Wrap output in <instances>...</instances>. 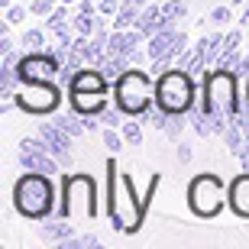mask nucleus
<instances>
[{
  "mask_svg": "<svg viewBox=\"0 0 249 249\" xmlns=\"http://www.w3.org/2000/svg\"><path fill=\"white\" fill-rule=\"evenodd\" d=\"M136 3H139V7H146V3H152V0H136Z\"/></svg>",
  "mask_w": 249,
  "mask_h": 249,
  "instance_id": "58836bf2",
  "label": "nucleus"
},
{
  "mask_svg": "<svg viewBox=\"0 0 249 249\" xmlns=\"http://www.w3.org/2000/svg\"><path fill=\"white\" fill-rule=\"evenodd\" d=\"M58 71H62V62H58L52 52H23V58L17 62V74L19 81H58Z\"/></svg>",
  "mask_w": 249,
  "mask_h": 249,
  "instance_id": "1a4fd4ad",
  "label": "nucleus"
},
{
  "mask_svg": "<svg viewBox=\"0 0 249 249\" xmlns=\"http://www.w3.org/2000/svg\"><path fill=\"white\" fill-rule=\"evenodd\" d=\"M223 49H243V26L240 23L223 33Z\"/></svg>",
  "mask_w": 249,
  "mask_h": 249,
  "instance_id": "2f4dec72",
  "label": "nucleus"
},
{
  "mask_svg": "<svg viewBox=\"0 0 249 249\" xmlns=\"http://www.w3.org/2000/svg\"><path fill=\"white\" fill-rule=\"evenodd\" d=\"M142 42H146V36H142L136 26L133 29H113L110 33V52L113 55H129V52L139 49Z\"/></svg>",
  "mask_w": 249,
  "mask_h": 249,
  "instance_id": "2eb2a0df",
  "label": "nucleus"
},
{
  "mask_svg": "<svg viewBox=\"0 0 249 249\" xmlns=\"http://www.w3.org/2000/svg\"><path fill=\"white\" fill-rule=\"evenodd\" d=\"M246 52H249V42H246Z\"/></svg>",
  "mask_w": 249,
  "mask_h": 249,
  "instance_id": "ea45409f",
  "label": "nucleus"
},
{
  "mask_svg": "<svg viewBox=\"0 0 249 249\" xmlns=\"http://www.w3.org/2000/svg\"><path fill=\"white\" fill-rule=\"evenodd\" d=\"M10 23V26H17V23H23V19H26V3H23V0H17V3H10L7 7V17H3Z\"/></svg>",
  "mask_w": 249,
  "mask_h": 249,
  "instance_id": "473e14b6",
  "label": "nucleus"
},
{
  "mask_svg": "<svg viewBox=\"0 0 249 249\" xmlns=\"http://www.w3.org/2000/svg\"><path fill=\"white\" fill-rule=\"evenodd\" d=\"M101 123H104V126H113V129H120L123 123H126V113H123L120 107H117V104H113V107L107 104V107L101 110Z\"/></svg>",
  "mask_w": 249,
  "mask_h": 249,
  "instance_id": "cd10ccee",
  "label": "nucleus"
},
{
  "mask_svg": "<svg viewBox=\"0 0 249 249\" xmlns=\"http://www.w3.org/2000/svg\"><path fill=\"white\" fill-rule=\"evenodd\" d=\"M201 97L194 74L185 68H168L165 74L156 78V104L168 113H188L194 107V101Z\"/></svg>",
  "mask_w": 249,
  "mask_h": 249,
  "instance_id": "39448f33",
  "label": "nucleus"
},
{
  "mask_svg": "<svg viewBox=\"0 0 249 249\" xmlns=\"http://www.w3.org/2000/svg\"><path fill=\"white\" fill-rule=\"evenodd\" d=\"M207 23L211 26H230L233 23V7H213L207 13Z\"/></svg>",
  "mask_w": 249,
  "mask_h": 249,
  "instance_id": "c85d7f7f",
  "label": "nucleus"
},
{
  "mask_svg": "<svg viewBox=\"0 0 249 249\" xmlns=\"http://www.w3.org/2000/svg\"><path fill=\"white\" fill-rule=\"evenodd\" d=\"M113 104H117L126 117H142V113L156 104V78H152V71L126 68V71L113 81Z\"/></svg>",
  "mask_w": 249,
  "mask_h": 249,
  "instance_id": "20e7f679",
  "label": "nucleus"
},
{
  "mask_svg": "<svg viewBox=\"0 0 249 249\" xmlns=\"http://www.w3.org/2000/svg\"><path fill=\"white\" fill-rule=\"evenodd\" d=\"M188 207L194 217L201 220H213L217 213L227 207V188H223L220 175L213 172H201L188 181Z\"/></svg>",
  "mask_w": 249,
  "mask_h": 249,
  "instance_id": "0eeeda50",
  "label": "nucleus"
},
{
  "mask_svg": "<svg viewBox=\"0 0 249 249\" xmlns=\"http://www.w3.org/2000/svg\"><path fill=\"white\" fill-rule=\"evenodd\" d=\"M188 120H191V126H194V133L201 139H207V136H213V129H211V120H207V113L204 110H188Z\"/></svg>",
  "mask_w": 249,
  "mask_h": 249,
  "instance_id": "a878e982",
  "label": "nucleus"
},
{
  "mask_svg": "<svg viewBox=\"0 0 249 249\" xmlns=\"http://www.w3.org/2000/svg\"><path fill=\"white\" fill-rule=\"evenodd\" d=\"M58 249H101V240L94 236V233H84V236H68V240L58 243Z\"/></svg>",
  "mask_w": 249,
  "mask_h": 249,
  "instance_id": "b1692460",
  "label": "nucleus"
},
{
  "mask_svg": "<svg viewBox=\"0 0 249 249\" xmlns=\"http://www.w3.org/2000/svg\"><path fill=\"white\" fill-rule=\"evenodd\" d=\"M58 3H62V0H29V13H33V17H42V19H46L49 13L58 7Z\"/></svg>",
  "mask_w": 249,
  "mask_h": 249,
  "instance_id": "7c9ffc66",
  "label": "nucleus"
},
{
  "mask_svg": "<svg viewBox=\"0 0 249 249\" xmlns=\"http://www.w3.org/2000/svg\"><path fill=\"white\" fill-rule=\"evenodd\" d=\"M101 136H104V149H107L110 156H117V152L126 146L123 133H120V129H113V126H104V129H101Z\"/></svg>",
  "mask_w": 249,
  "mask_h": 249,
  "instance_id": "393cba45",
  "label": "nucleus"
},
{
  "mask_svg": "<svg viewBox=\"0 0 249 249\" xmlns=\"http://www.w3.org/2000/svg\"><path fill=\"white\" fill-rule=\"evenodd\" d=\"M201 110L204 113H227V117H236L243 110L240 101V74L230 71V68H207L201 74Z\"/></svg>",
  "mask_w": 249,
  "mask_h": 249,
  "instance_id": "7ed1b4c3",
  "label": "nucleus"
},
{
  "mask_svg": "<svg viewBox=\"0 0 249 249\" xmlns=\"http://www.w3.org/2000/svg\"><path fill=\"white\" fill-rule=\"evenodd\" d=\"M185 117L188 113H172V120H168V126H165V136L172 139V142H178V139H181V133H185Z\"/></svg>",
  "mask_w": 249,
  "mask_h": 249,
  "instance_id": "c756f323",
  "label": "nucleus"
},
{
  "mask_svg": "<svg viewBox=\"0 0 249 249\" xmlns=\"http://www.w3.org/2000/svg\"><path fill=\"white\" fill-rule=\"evenodd\" d=\"M223 146L230 149V156H240L243 149L249 146L246 133H243V126H240L236 120H230V126H227V133H223Z\"/></svg>",
  "mask_w": 249,
  "mask_h": 249,
  "instance_id": "a211bd4d",
  "label": "nucleus"
},
{
  "mask_svg": "<svg viewBox=\"0 0 249 249\" xmlns=\"http://www.w3.org/2000/svg\"><path fill=\"white\" fill-rule=\"evenodd\" d=\"M178 162H181V165H188V162H191V146H185L181 139H178Z\"/></svg>",
  "mask_w": 249,
  "mask_h": 249,
  "instance_id": "f704fd0d",
  "label": "nucleus"
},
{
  "mask_svg": "<svg viewBox=\"0 0 249 249\" xmlns=\"http://www.w3.org/2000/svg\"><path fill=\"white\" fill-rule=\"evenodd\" d=\"M52 120H55L58 126L65 129V133H71L74 139H81L84 133H88V126H84V117H81V113H74V110H71V113H55Z\"/></svg>",
  "mask_w": 249,
  "mask_h": 249,
  "instance_id": "aec40b11",
  "label": "nucleus"
},
{
  "mask_svg": "<svg viewBox=\"0 0 249 249\" xmlns=\"http://www.w3.org/2000/svg\"><path fill=\"white\" fill-rule=\"evenodd\" d=\"M240 26H243V29L249 26V7H246V10H243V13H240Z\"/></svg>",
  "mask_w": 249,
  "mask_h": 249,
  "instance_id": "c9c22d12",
  "label": "nucleus"
},
{
  "mask_svg": "<svg viewBox=\"0 0 249 249\" xmlns=\"http://www.w3.org/2000/svg\"><path fill=\"white\" fill-rule=\"evenodd\" d=\"M62 94L65 88L58 81H26V84H19L13 107L29 113V117H49V113H58Z\"/></svg>",
  "mask_w": 249,
  "mask_h": 249,
  "instance_id": "6e6552de",
  "label": "nucleus"
},
{
  "mask_svg": "<svg viewBox=\"0 0 249 249\" xmlns=\"http://www.w3.org/2000/svg\"><path fill=\"white\" fill-rule=\"evenodd\" d=\"M39 136L46 139L49 152L58 159V165H62V168H71V165H74V156H71L74 136H71V133H65V129L58 126L55 120H52V123H39Z\"/></svg>",
  "mask_w": 249,
  "mask_h": 249,
  "instance_id": "9d476101",
  "label": "nucleus"
},
{
  "mask_svg": "<svg viewBox=\"0 0 249 249\" xmlns=\"http://www.w3.org/2000/svg\"><path fill=\"white\" fill-rule=\"evenodd\" d=\"M58 197L62 188L55 185V175H42V172H26L13 181V211L33 223H42L46 217L58 211Z\"/></svg>",
  "mask_w": 249,
  "mask_h": 249,
  "instance_id": "f03ea898",
  "label": "nucleus"
},
{
  "mask_svg": "<svg viewBox=\"0 0 249 249\" xmlns=\"http://www.w3.org/2000/svg\"><path fill=\"white\" fill-rule=\"evenodd\" d=\"M139 13H142L139 3H120L117 17L110 19V26L113 29H133V26H136V19H139Z\"/></svg>",
  "mask_w": 249,
  "mask_h": 249,
  "instance_id": "6ab92c4d",
  "label": "nucleus"
},
{
  "mask_svg": "<svg viewBox=\"0 0 249 249\" xmlns=\"http://www.w3.org/2000/svg\"><path fill=\"white\" fill-rule=\"evenodd\" d=\"M227 207H230L240 220H249V172H240L227 185Z\"/></svg>",
  "mask_w": 249,
  "mask_h": 249,
  "instance_id": "ddd939ff",
  "label": "nucleus"
},
{
  "mask_svg": "<svg viewBox=\"0 0 249 249\" xmlns=\"http://www.w3.org/2000/svg\"><path fill=\"white\" fill-rule=\"evenodd\" d=\"M104 181H107V201H104V211H107V217H110L113 230L136 233L139 227H142V220H146V211H149V204H152V197H156V191H159L162 175L149 178L146 194L139 197L136 185H133V175H129V172H120V168H117V159L110 156L107 165H104Z\"/></svg>",
  "mask_w": 249,
  "mask_h": 249,
  "instance_id": "f257e3e1",
  "label": "nucleus"
},
{
  "mask_svg": "<svg viewBox=\"0 0 249 249\" xmlns=\"http://www.w3.org/2000/svg\"><path fill=\"white\" fill-rule=\"evenodd\" d=\"M39 233H42V240H46V243H55V246H58L62 240L74 236V227L68 223V217H55V213H52V217H46V220H42Z\"/></svg>",
  "mask_w": 249,
  "mask_h": 249,
  "instance_id": "dca6fc26",
  "label": "nucleus"
},
{
  "mask_svg": "<svg viewBox=\"0 0 249 249\" xmlns=\"http://www.w3.org/2000/svg\"><path fill=\"white\" fill-rule=\"evenodd\" d=\"M162 13H165L172 23H181L188 17V0H165L162 3Z\"/></svg>",
  "mask_w": 249,
  "mask_h": 249,
  "instance_id": "bb28decb",
  "label": "nucleus"
},
{
  "mask_svg": "<svg viewBox=\"0 0 249 249\" xmlns=\"http://www.w3.org/2000/svg\"><path fill=\"white\" fill-rule=\"evenodd\" d=\"M10 3H17V0H0V7H3V10H7Z\"/></svg>",
  "mask_w": 249,
  "mask_h": 249,
  "instance_id": "e433bc0d",
  "label": "nucleus"
},
{
  "mask_svg": "<svg viewBox=\"0 0 249 249\" xmlns=\"http://www.w3.org/2000/svg\"><path fill=\"white\" fill-rule=\"evenodd\" d=\"M175 42H178V29H159L156 36L146 39L149 58H165V55L175 58Z\"/></svg>",
  "mask_w": 249,
  "mask_h": 249,
  "instance_id": "4468645a",
  "label": "nucleus"
},
{
  "mask_svg": "<svg viewBox=\"0 0 249 249\" xmlns=\"http://www.w3.org/2000/svg\"><path fill=\"white\" fill-rule=\"evenodd\" d=\"M68 97V107L74 113H81V117H101V110L110 104L113 94L107 91H65Z\"/></svg>",
  "mask_w": 249,
  "mask_h": 249,
  "instance_id": "9b49d317",
  "label": "nucleus"
},
{
  "mask_svg": "<svg viewBox=\"0 0 249 249\" xmlns=\"http://www.w3.org/2000/svg\"><path fill=\"white\" fill-rule=\"evenodd\" d=\"M49 46H52V36L46 26H29L19 36V49H26V52H46Z\"/></svg>",
  "mask_w": 249,
  "mask_h": 249,
  "instance_id": "f3484780",
  "label": "nucleus"
},
{
  "mask_svg": "<svg viewBox=\"0 0 249 249\" xmlns=\"http://www.w3.org/2000/svg\"><path fill=\"white\" fill-rule=\"evenodd\" d=\"M97 10H101L107 19L117 17V10H120V0H97Z\"/></svg>",
  "mask_w": 249,
  "mask_h": 249,
  "instance_id": "72a5a7b5",
  "label": "nucleus"
},
{
  "mask_svg": "<svg viewBox=\"0 0 249 249\" xmlns=\"http://www.w3.org/2000/svg\"><path fill=\"white\" fill-rule=\"evenodd\" d=\"M19 165L26 172H42V175H55V178L62 172L58 159L49 149H19Z\"/></svg>",
  "mask_w": 249,
  "mask_h": 249,
  "instance_id": "f8f14e48",
  "label": "nucleus"
},
{
  "mask_svg": "<svg viewBox=\"0 0 249 249\" xmlns=\"http://www.w3.org/2000/svg\"><path fill=\"white\" fill-rule=\"evenodd\" d=\"M126 146H142V120L139 117H126V123L120 126Z\"/></svg>",
  "mask_w": 249,
  "mask_h": 249,
  "instance_id": "5701e85b",
  "label": "nucleus"
},
{
  "mask_svg": "<svg viewBox=\"0 0 249 249\" xmlns=\"http://www.w3.org/2000/svg\"><path fill=\"white\" fill-rule=\"evenodd\" d=\"M139 120L146 123V126L159 129V133H165L168 120H172V113H168V110H162V107H159V104H152V107H149V110L142 113V117H139Z\"/></svg>",
  "mask_w": 249,
  "mask_h": 249,
  "instance_id": "4be33fe9",
  "label": "nucleus"
},
{
  "mask_svg": "<svg viewBox=\"0 0 249 249\" xmlns=\"http://www.w3.org/2000/svg\"><path fill=\"white\" fill-rule=\"evenodd\" d=\"M246 107H249V78H246Z\"/></svg>",
  "mask_w": 249,
  "mask_h": 249,
  "instance_id": "4c0bfd02",
  "label": "nucleus"
},
{
  "mask_svg": "<svg viewBox=\"0 0 249 249\" xmlns=\"http://www.w3.org/2000/svg\"><path fill=\"white\" fill-rule=\"evenodd\" d=\"M78 204H81V211H84L88 220H94V217L101 213V207H97V181H94L91 175H84V172L62 178V197H58L55 217H68V220H71L74 211H78Z\"/></svg>",
  "mask_w": 249,
  "mask_h": 249,
  "instance_id": "423d86ee",
  "label": "nucleus"
},
{
  "mask_svg": "<svg viewBox=\"0 0 249 249\" xmlns=\"http://www.w3.org/2000/svg\"><path fill=\"white\" fill-rule=\"evenodd\" d=\"M126 68H133V65H129V58H126V55H113V52H107V58L101 62V71L107 74L110 81H117V78H120Z\"/></svg>",
  "mask_w": 249,
  "mask_h": 249,
  "instance_id": "412c9836",
  "label": "nucleus"
}]
</instances>
